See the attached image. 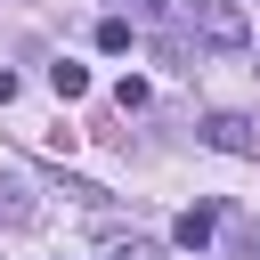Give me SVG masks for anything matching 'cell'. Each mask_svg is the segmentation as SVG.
<instances>
[{
    "label": "cell",
    "mask_w": 260,
    "mask_h": 260,
    "mask_svg": "<svg viewBox=\"0 0 260 260\" xmlns=\"http://www.w3.org/2000/svg\"><path fill=\"white\" fill-rule=\"evenodd\" d=\"M106 260H162V244H146V236H130V244H114Z\"/></svg>",
    "instance_id": "cell-7"
},
{
    "label": "cell",
    "mask_w": 260,
    "mask_h": 260,
    "mask_svg": "<svg viewBox=\"0 0 260 260\" xmlns=\"http://www.w3.org/2000/svg\"><path fill=\"white\" fill-rule=\"evenodd\" d=\"M8 98H16V73H8V65H0V106H8Z\"/></svg>",
    "instance_id": "cell-9"
},
{
    "label": "cell",
    "mask_w": 260,
    "mask_h": 260,
    "mask_svg": "<svg viewBox=\"0 0 260 260\" xmlns=\"http://www.w3.org/2000/svg\"><path fill=\"white\" fill-rule=\"evenodd\" d=\"M195 41H203V49H244L252 24H244L236 0H195Z\"/></svg>",
    "instance_id": "cell-1"
},
{
    "label": "cell",
    "mask_w": 260,
    "mask_h": 260,
    "mask_svg": "<svg viewBox=\"0 0 260 260\" xmlns=\"http://www.w3.org/2000/svg\"><path fill=\"white\" fill-rule=\"evenodd\" d=\"M236 260H260V219H252V228H236Z\"/></svg>",
    "instance_id": "cell-8"
},
{
    "label": "cell",
    "mask_w": 260,
    "mask_h": 260,
    "mask_svg": "<svg viewBox=\"0 0 260 260\" xmlns=\"http://www.w3.org/2000/svg\"><path fill=\"white\" fill-rule=\"evenodd\" d=\"M98 49L122 57V49H130V16H106V24H98Z\"/></svg>",
    "instance_id": "cell-6"
},
{
    "label": "cell",
    "mask_w": 260,
    "mask_h": 260,
    "mask_svg": "<svg viewBox=\"0 0 260 260\" xmlns=\"http://www.w3.org/2000/svg\"><path fill=\"white\" fill-rule=\"evenodd\" d=\"M211 228H219V211H211V203H195V211H179V228H171V236H179L187 252H203V244H211Z\"/></svg>",
    "instance_id": "cell-4"
},
{
    "label": "cell",
    "mask_w": 260,
    "mask_h": 260,
    "mask_svg": "<svg viewBox=\"0 0 260 260\" xmlns=\"http://www.w3.org/2000/svg\"><path fill=\"white\" fill-rule=\"evenodd\" d=\"M49 89H57V98H89V65L57 57V65H49Z\"/></svg>",
    "instance_id": "cell-5"
},
{
    "label": "cell",
    "mask_w": 260,
    "mask_h": 260,
    "mask_svg": "<svg viewBox=\"0 0 260 260\" xmlns=\"http://www.w3.org/2000/svg\"><path fill=\"white\" fill-rule=\"evenodd\" d=\"M203 146H219V154H244V162H252V154H260V122H252V114H211V122H203Z\"/></svg>",
    "instance_id": "cell-2"
},
{
    "label": "cell",
    "mask_w": 260,
    "mask_h": 260,
    "mask_svg": "<svg viewBox=\"0 0 260 260\" xmlns=\"http://www.w3.org/2000/svg\"><path fill=\"white\" fill-rule=\"evenodd\" d=\"M154 32H179V24H195V0H130Z\"/></svg>",
    "instance_id": "cell-3"
}]
</instances>
